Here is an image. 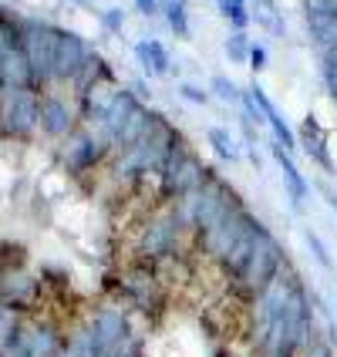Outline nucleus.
<instances>
[{
	"mask_svg": "<svg viewBox=\"0 0 337 357\" xmlns=\"http://www.w3.org/2000/svg\"><path fill=\"white\" fill-rule=\"evenodd\" d=\"M0 88H38L34 71H31V64H27L20 47H10L0 61Z\"/></svg>",
	"mask_w": 337,
	"mask_h": 357,
	"instance_id": "f8f14e48",
	"label": "nucleus"
},
{
	"mask_svg": "<svg viewBox=\"0 0 337 357\" xmlns=\"http://www.w3.org/2000/svg\"><path fill=\"white\" fill-rule=\"evenodd\" d=\"M40 98L34 88H0V135L27 139L38 128Z\"/></svg>",
	"mask_w": 337,
	"mask_h": 357,
	"instance_id": "39448f33",
	"label": "nucleus"
},
{
	"mask_svg": "<svg viewBox=\"0 0 337 357\" xmlns=\"http://www.w3.org/2000/svg\"><path fill=\"white\" fill-rule=\"evenodd\" d=\"M307 27H310V38L317 40L324 51L337 47V20L334 17H320V14H307Z\"/></svg>",
	"mask_w": 337,
	"mask_h": 357,
	"instance_id": "a211bd4d",
	"label": "nucleus"
},
{
	"mask_svg": "<svg viewBox=\"0 0 337 357\" xmlns=\"http://www.w3.org/2000/svg\"><path fill=\"white\" fill-rule=\"evenodd\" d=\"M179 95H182L186 101H193V105H206V101H209V91H202V88H196V84H182Z\"/></svg>",
	"mask_w": 337,
	"mask_h": 357,
	"instance_id": "bb28decb",
	"label": "nucleus"
},
{
	"mask_svg": "<svg viewBox=\"0 0 337 357\" xmlns=\"http://www.w3.org/2000/svg\"><path fill=\"white\" fill-rule=\"evenodd\" d=\"M84 58H88V47H84L81 34H75V31H61L51 81H75V75H78L81 64H84Z\"/></svg>",
	"mask_w": 337,
	"mask_h": 357,
	"instance_id": "6e6552de",
	"label": "nucleus"
},
{
	"mask_svg": "<svg viewBox=\"0 0 337 357\" xmlns=\"http://www.w3.org/2000/svg\"><path fill=\"white\" fill-rule=\"evenodd\" d=\"M58 40H61L58 27H51V24H44V20H20V44L17 47L24 51V58L31 64L38 84L51 81V75H54Z\"/></svg>",
	"mask_w": 337,
	"mask_h": 357,
	"instance_id": "20e7f679",
	"label": "nucleus"
},
{
	"mask_svg": "<svg viewBox=\"0 0 337 357\" xmlns=\"http://www.w3.org/2000/svg\"><path fill=\"white\" fill-rule=\"evenodd\" d=\"M274 159H277L280 172H283V178H287V189H290V199H294V202L300 206V202L307 199V192H310L307 178L300 176V169L294 165V159H290V152H287L283 145H277V142H274Z\"/></svg>",
	"mask_w": 337,
	"mask_h": 357,
	"instance_id": "2eb2a0df",
	"label": "nucleus"
},
{
	"mask_svg": "<svg viewBox=\"0 0 337 357\" xmlns=\"http://www.w3.org/2000/svg\"><path fill=\"white\" fill-rule=\"evenodd\" d=\"M108 78H112L108 64H105L98 54H88L84 64H81V71L75 75V88H78V95H91L101 81H108Z\"/></svg>",
	"mask_w": 337,
	"mask_h": 357,
	"instance_id": "dca6fc26",
	"label": "nucleus"
},
{
	"mask_svg": "<svg viewBox=\"0 0 337 357\" xmlns=\"http://www.w3.org/2000/svg\"><path fill=\"white\" fill-rule=\"evenodd\" d=\"M101 24L112 31V34H119L121 31V24H125V14H121V7H112V10H105L101 14Z\"/></svg>",
	"mask_w": 337,
	"mask_h": 357,
	"instance_id": "a878e982",
	"label": "nucleus"
},
{
	"mask_svg": "<svg viewBox=\"0 0 337 357\" xmlns=\"http://www.w3.org/2000/svg\"><path fill=\"white\" fill-rule=\"evenodd\" d=\"M213 91H216V98H223V101H243V95L237 91V84L230 78H223V75L213 78Z\"/></svg>",
	"mask_w": 337,
	"mask_h": 357,
	"instance_id": "5701e85b",
	"label": "nucleus"
},
{
	"mask_svg": "<svg viewBox=\"0 0 337 357\" xmlns=\"http://www.w3.org/2000/svg\"><path fill=\"white\" fill-rule=\"evenodd\" d=\"M287 266V257H283V246L277 243V236L263 226L260 229L257 243H253V253L246 257V263L233 273V287H237L243 297L257 300L274 280L280 277V270Z\"/></svg>",
	"mask_w": 337,
	"mask_h": 357,
	"instance_id": "f03ea898",
	"label": "nucleus"
},
{
	"mask_svg": "<svg viewBox=\"0 0 337 357\" xmlns=\"http://www.w3.org/2000/svg\"><path fill=\"white\" fill-rule=\"evenodd\" d=\"M105 149H108V142L101 135H75L71 145H68V152H64V162H68L71 172H88V169L98 165Z\"/></svg>",
	"mask_w": 337,
	"mask_h": 357,
	"instance_id": "9d476101",
	"label": "nucleus"
},
{
	"mask_svg": "<svg viewBox=\"0 0 337 357\" xmlns=\"http://www.w3.org/2000/svg\"><path fill=\"white\" fill-rule=\"evenodd\" d=\"M307 246L314 250V257H317V263H320V266H331V253H327V246L320 243V236H317V233H307Z\"/></svg>",
	"mask_w": 337,
	"mask_h": 357,
	"instance_id": "393cba45",
	"label": "nucleus"
},
{
	"mask_svg": "<svg viewBox=\"0 0 337 357\" xmlns=\"http://www.w3.org/2000/svg\"><path fill=\"white\" fill-rule=\"evenodd\" d=\"M38 125L44 135L61 139V135H68L71 125H75V108L64 98H58V95H44V98H40V108H38Z\"/></svg>",
	"mask_w": 337,
	"mask_h": 357,
	"instance_id": "1a4fd4ad",
	"label": "nucleus"
},
{
	"mask_svg": "<svg viewBox=\"0 0 337 357\" xmlns=\"http://www.w3.org/2000/svg\"><path fill=\"white\" fill-rule=\"evenodd\" d=\"M250 98L257 101V108L263 112V119H267V125L274 128V139H277V145H283L287 152H290V149H297V135L290 132V125H287V121L280 119V112L274 108V101L267 98V91H263L260 84H253V88H250Z\"/></svg>",
	"mask_w": 337,
	"mask_h": 357,
	"instance_id": "ddd939ff",
	"label": "nucleus"
},
{
	"mask_svg": "<svg viewBox=\"0 0 337 357\" xmlns=\"http://www.w3.org/2000/svg\"><path fill=\"white\" fill-rule=\"evenodd\" d=\"M172 209H176V216L182 219V226H193L199 236H202V233H209L213 226H219L226 216H233L237 209H243V202H239L233 185H226L223 178L209 176L206 185L196 189L193 196L176 199Z\"/></svg>",
	"mask_w": 337,
	"mask_h": 357,
	"instance_id": "f257e3e1",
	"label": "nucleus"
},
{
	"mask_svg": "<svg viewBox=\"0 0 337 357\" xmlns=\"http://www.w3.org/2000/svg\"><path fill=\"white\" fill-rule=\"evenodd\" d=\"M304 7H307V14H320V17L337 20V0H307Z\"/></svg>",
	"mask_w": 337,
	"mask_h": 357,
	"instance_id": "b1692460",
	"label": "nucleus"
},
{
	"mask_svg": "<svg viewBox=\"0 0 337 357\" xmlns=\"http://www.w3.org/2000/svg\"><path fill=\"white\" fill-rule=\"evenodd\" d=\"M121 290H125V297L132 300L135 307H142V310H152L162 300L159 283H156V273H152V270H132L128 277L121 280Z\"/></svg>",
	"mask_w": 337,
	"mask_h": 357,
	"instance_id": "9b49d317",
	"label": "nucleus"
},
{
	"mask_svg": "<svg viewBox=\"0 0 337 357\" xmlns=\"http://www.w3.org/2000/svg\"><path fill=\"white\" fill-rule=\"evenodd\" d=\"M300 145H304V152H307L314 162H320L327 172H334V159H331V152H327V135H324V128L317 125L314 115H307V119H304V128H300Z\"/></svg>",
	"mask_w": 337,
	"mask_h": 357,
	"instance_id": "4468645a",
	"label": "nucleus"
},
{
	"mask_svg": "<svg viewBox=\"0 0 337 357\" xmlns=\"http://www.w3.org/2000/svg\"><path fill=\"white\" fill-rule=\"evenodd\" d=\"M159 10H165V17L186 14V0H159Z\"/></svg>",
	"mask_w": 337,
	"mask_h": 357,
	"instance_id": "cd10ccee",
	"label": "nucleus"
},
{
	"mask_svg": "<svg viewBox=\"0 0 337 357\" xmlns=\"http://www.w3.org/2000/svg\"><path fill=\"white\" fill-rule=\"evenodd\" d=\"M135 7H139V14H145V17L159 14V0H135Z\"/></svg>",
	"mask_w": 337,
	"mask_h": 357,
	"instance_id": "c756f323",
	"label": "nucleus"
},
{
	"mask_svg": "<svg viewBox=\"0 0 337 357\" xmlns=\"http://www.w3.org/2000/svg\"><path fill=\"white\" fill-rule=\"evenodd\" d=\"M3 314H7V307H3V300H0V320H3Z\"/></svg>",
	"mask_w": 337,
	"mask_h": 357,
	"instance_id": "7c9ffc66",
	"label": "nucleus"
},
{
	"mask_svg": "<svg viewBox=\"0 0 337 357\" xmlns=\"http://www.w3.org/2000/svg\"><path fill=\"white\" fill-rule=\"evenodd\" d=\"M257 222H260V219L250 216V213H246V206H243V209H237L233 216L223 219L219 226H213L209 233H202V250H206V253H209L213 259H219V263H223V259L237 250L239 239L246 236V233H250Z\"/></svg>",
	"mask_w": 337,
	"mask_h": 357,
	"instance_id": "423d86ee",
	"label": "nucleus"
},
{
	"mask_svg": "<svg viewBox=\"0 0 337 357\" xmlns=\"http://www.w3.org/2000/svg\"><path fill=\"white\" fill-rule=\"evenodd\" d=\"M324 81H327V91L337 98V47L324 51Z\"/></svg>",
	"mask_w": 337,
	"mask_h": 357,
	"instance_id": "4be33fe9",
	"label": "nucleus"
},
{
	"mask_svg": "<svg viewBox=\"0 0 337 357\" xmlns=\"http://www.w3.org/2000/svg\"><path fill=\"white\" fill-rule=\"evenodd\" d=\"M250 68H253V71H263V68H267V51H263V47H250Z\"/></svg>",
	"mask_w": 337,
	"mask_h": 357,
	"instance_id": "c85d7f7f",
	"label": "nucleus"
},
{
	"mask_svg": "<svg viewBox=\"0 0 337 357\" xmlns=\"http://www.w3.org/2000/svg\"><path fill=\"white\" fill-rule=\"evenodd\" d=\"M182 219L176 216V209L169 213H159V216L149 219L145 233H142V253L149 259H162V257H172L179 250V239H182Z\"/></svg>",
	"mask_w": 337,
	"mask_h": 357,
	"instance_id": "0eeeda50",
	"label": "nucleus"
},
{
	"mask_svg": "<svg viewBox=\"0 0 337 357\" xmlns=\"http://www.w3.org/2000/svg\"><path fill=\"white\" fill-rule=\"evenodd\" d=\"M219 10H223V17L230 20L237 31H243V27L250 24V14H246V0H219Z\"/></svg>",
	"mask_w": 337,
	"mask_h": 357,
	"instance_id": "aec40b11",
	"label": "nucleus"
},
{
	"mask_svg": "<svg viewBox=\"0 0 337 357\" xmlns=\"http://www.w3.org/2000/svg\"><path fill=\"white\" fill-rule=\"evenodd\" d=\"M159 176H162V196L165 199H186V196H193L196 189H202L206 178L213 176V172L202 165V159H199L196 152L182 142V135H179L176 145L169 149L165 162H162Z\"/></svg>",
	"mask_w": 337,
	"mask_h": 357,
	"instance_id": "7ed1b4c3",
	"label": "nucleus"
},
{
	"mask_svg": "<svg viewBox=\"0 0 337 357\" xmlns=\"http://www.w3.org/2000/svg\"><path fill=\"white\" fill-rule=\"evenodd\" d=\"M206 139H209V145H213V152H216L223 162H239V145H237V139L226 132V128H209L206 132Z\"/></svg>",
	"mask_w": 337,
	"mask_h": 357,
	"instance_id": "6ab92c4d",
	"label": "nucleus"
},
{
	"mask_svg": "<svg viewBox=\"0 0 337 357\" xmlns=\"http://www.w3.org/2000/svg\"><path fill=\"white\" fill-rule=\"evenodd\" d=\"M226 58L243 64V61H250V40L243 31H233L230 38H226Z\"/></svg>",
	"mask_w": 337,
	"mask_h": 357,
	"instance_id": "412c9836",
	"label": "nucleus"
},
{
	"mask_svg": "<svg viewBox=\"0 0 337 357\" xmlns=\"http://www.w3.org/2000/svg\"><path fill=\"white\" fill-rule=\"evenodd\" d=\"M135 58H139V64L149 75H169V68H172V61H169V54H165V47H162L159 40H142V44H135Z\"/></svg>",
	"mask_w": 337,
	"mask_h": 357,
	"instance_id": "f3484780",
	"label": "nucleus"
}]
</instances>
